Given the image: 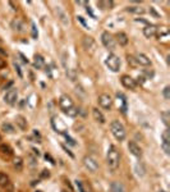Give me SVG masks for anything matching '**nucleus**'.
Instances as JSON below:
<instances>
[{
  "instance_id": "f257e3e1",
  "label": "nucleus",
  "mask_w": 170,
  "mask_h": 192,
  "mask_svg": "<svg viewBox=\"0 0 170 192\" xmlns=\"http://www.w3.org/2000/svg\"><path fill=\"white\" fill-rule=\"evenodd\" d=\"M106 163H108V167L111 172H114V170L118 169L119 163H120V154L115 145L109 146L108 152H106Z\"/></svg>"
},
{
  "instance_id": "f03ea898",
  "label": "nucleus",
  "mask_w": 170,
  "mask_h": 192,
  "mask_svg": "<svg viewBox=\"0 0 170 192\" xmlns=\"http://www.w3.org/2000/svg\"><path fill=\"white\" fill-rule=\"evenodd\" d=\"M110 131L113 133V136H114L118 141H124L125 137H127V131L124 126L119 122V120H113L110 123Z\"/></svg>"
},
{
  "instance_id": "7ed1b4c3",
  "label": "nucleus",
  "mask_w": 170,
  "mask_h": 192,
  "mask_svg": "<svg viewBox=\"0 0 170 192\" xmlns=\"http://www.w3.org/2000/svg\"><path fill=\"white\" fill-rule=\"evenodd\" d=\"M105 64L111 72H119L120 66H122V62H120V58L115 54H109L108 58L105 60Z\"/></svg>"
},
{
  "instance_id": "20e7f679",
  "label": "nucleus",
  "mask_w": 170,
  "mask_h": 192,
  "mask_svg": "<svg viewBox=\"0 0 170 192\" xmlns=\"http://www.w3.org/2000/svg\"><path fill=\"white\" fill-rule=\"evenodd\" d=\"M83 165L86 167V169H88L91 173H96L97 169H98V161L95 156L87 155L83 158Z\"/></svg>"
},
{
  "instance_id": "39448f33",
  "label": "nucleus",
  "mask_w": 170,
  "mask_h": 192,
  "mask_svg": "<svg viewBox=\"0 0 170 192\" xmlns=\"http://www.w3.org/2000/svg\"><path fill=\"white\" fill-rule=\"evenodd\" d=\"M97 101H98V105L105 110H110L111 106H113V99L108 94H101L100 96H98Z\"/></svg>"
},
{
  "instance_id": "423d86ee",
  "label": "nucleus",
  "mask_w": 170,
  "mask_h": 192,
  "mask_svg": "<svg viewBox=\"0 0 170 192\" xmlns=\"http://www.w3.org/2000/svg\"><path fill=\"white\" fill-rule=\"evenodd\" d=\"M17 99H18L17 88H9L8 91L5 92V95H4V101L8 105H14L17 103Z\"/></svg>"
},
{
  "instance_id": "0eeeda50",
  "label": "nucleus",
  "mask_w": 170,
  "mask_h": 192,
  "mask_svg": "<svg viewBox=\"0 0 170 192\" xmlns=\"http://www.w3.org/2000/svg\"><path fill=\"white\" fill-rule=\"evenodd\" d=\"M101 41H102L104 46L106 49H109V50H114V49H115V40L113 39V36H111L109 32H102Z\"/></svg>"
},
{
  "instance_id": "6e6552de",
  "label": "nucleus",
  "mask_w": 170,
  "mask_h": 192,
  "mask_svg": "<svg viewBox=\"0 0 170 192\" xmlns=\"http://www.w3.org/2000/svg\"><path fill=\"white\" fill-rule=\"evenodd\" d=\"M59 106H60V109L65 113L70 108H73L74 104H73V100L68 95H61L60 99H59Z\"/></svg>"
},
{
  "instance_id": "1a4fd4ad",
  "label": "nucleus",
  "mask_w": 170,
  "mask_h": 192,
  "mask_svg": "<svg viewBox=\"0 0 170 192\" xmlns=\"http://www.w3.org/2000/svg\"><path fill=\"white\" fill-rule=\"evenodd\" d=\"M161 147H162V150H164V152L166 155L170 154V134H169V131H164L162 132V136H161Z\"/></svg>"
},
{
  "instance_id": "9d476101",
  "label": "nucleus",
  "mask_w": 170,
  "mask_h": 192,
  "mask_svg": "<svg viewBox=\"0 0 170 192\" xmlns=\"http://www.w3.org/2000/svg\"><path fill=\"white\" fill-rule=\"evenodd\" d=\"M120 82H122V85L125 88H129V90H134L137 86L136 80H133L131 76H123L122 78H120Z\"/></svg>"
},
{
  "instance_id": "9b49d317",
  "label": "nucleus",
  "mask_w": 170,
  "mask_h": 192,
  "mask_svg": "<svg viewBox=\"0 0 170 192\" xmlns=\"http://www.w3.org/2000/svg\"><path fill=\"white\" fill-rule=\"evenodd\" d=\"M128 149H129V151L133 156H136V158H141L142 156V149L139 147L138 144H136L134 141H129L128 142Z\"/></svg>"
},
{
  "instance_id": "f8f14e48",
  "label": "nucleus",
  "mask_w": 170,
  "mask_h": 192,
  "mask_svg": "<svg viewBox=\"0 0 170 192\" xmlns=\"http://www.w3.org/2000/svg\"><path fill=\"white\" fill-rule=\"evenodd\" d=\"M143 35H145V37H147V39L155 37L157 35V27L153 26V24H147L143 28Z\"/></svg>"
},
{
  "instance_id": "ddd939ff",
  "label": "nucleus",
  "mask_w": 170,
  "mask_h": 192,
  "mask_svg": "<svg viewBox=\"0 0 170 192\" xmlns=\"http://www.w3.org/2000/svg\"><path fill=\"white\" fill-rule=\"evenodd\" d=\"M134 59H136V62H137V64H141V66H145V67H147V66H151V59L148 58V56L146 55V54H137L136 56H134Z\"/></svg>"
},
{
  "instance_id": "4468645a",
  "label": "nucleus",
  "mask_w": 170,
  "mask_h": 192,
  "mask_svg": "<svg viewBox=\"0 0 170 192\" xmlns=\"http://www.w3.org/2000/svg\"><path fill=\"white\" fill-rule=\"evenodd\" d=\"M110 192H127V190L122 182L114 181L110 183Z\"/></svg>"
},
{
  "instance_id": "2eb2a0df",
  "label": "nucleus",
  "mask_w": 170,
  "mask_h": 192,
  "mask_svg": "<svg viewBox=\"0 0 170 192\" xmlns=\"http://www.w3.org/2000/svg\"><path fill=\"white\" fill-rule=\"evenodd\" d=\"M92 115H94V119L96 120V122H98L100 124H104L106 120H105V117H104V114L102 113L98 110L97 108H94L92 109Z\"/></svg>"
},
{
  "instance_id": "dca6fc26",
  "label": "nucleus",
  "mask_w": 170,
  "mask_h": 192,
  "mask_svg": "<svg viewBox=\"0 0 170 192\" xmlns=\"http://www.w3.org/2000/svg\"><path fill=\"white\" fill-rule=\"evenodd\" d=\"M116 41L119 42V45L125 46L128 44V36H127L124 32H119V33H116Z\"/></svg>"
},
{
  "instance_id": "f3484780",
  "label": "nucleus",
  "mask_w": 170,
  "mask_h": 192,
  "mask_svg": "<svg viewBox=\"0 0 170 192\" xmlns=\"http://www.w3.org/2000/svg\"><path fill=\"white\" fill-rule=\"evenodd\" d=\"M16 120H17V124H18V127H19L22 131H24L26 128H27V120L24 119V117H22V115H18Z\"/></svg>"
},
{
  "instance_id": "a211bd4d",
  "label": "nucleus",
  "mask_w": 170,
  "mask_h": 192,
  "mask_svg": "<svg viewBox=\"0 0 170 192\" xmlns=\"http://www.w3.org/2000/svg\"><path fill=\"white\" fill-rule=\"evenodd\" d=\"M58 17H59V19L61 21L63 24H64V26H67V24L69 23V21H68V16H67V14H65L64 12H63L60 8H58Z\"/></svg>"
},
{
  "instance_id": "6ab92c4d",
  "label": "nucleus",
  "mask_w": 170,
  "mask_h": 192,
  "mask_svg": "<svg viewBox=\"0 0 170 192\" xmlns=\"http://www.w3.org/2000/svg\"><path fill=\"white\" fill-rule=\"evenodd\" d=\"M8 183H9V177L6 175L5 173L0 172V186L5 187V186H8Z\"/></svg>"
},
{
  "instance_id": "aec40b11",
  "label": "nucleus",
  "mask_w": 170,
  "mask_h": 192,
  "mask_svg": "<svg viewBox=\"0 0 170 192\" xmlns=\"http://www.w3.org/2000/svg\"><path fill=\"white\" fill-rule=\"evenodd\" d=\"M127 10L131 12V13H136V14H143L145 13V9L141 8V6H128Z\"/></svg>"
},
{
  "instance_id": "412c9836",
  "label": "nucleus",
  "mask_w": 170,
  "mask_h": 192,
  "mask_svg": "<svg viewBox=\"0 0 170 192\" xmlns=\"http://www.w3.org/2000/svg\"><path fill=\"white\" fill-rule=\"evenodd\" d=\"M35 67H36L37 69L44 67V59H42L41 55H36V56H35Z\"/></svg>"
},
{
  "instance_id": "4be33fe9",
  "label": "nucleus",
  "mask_w": 170,
  "mask_h": 192,
  "mask_svg": "<svg viewBox=\"0 0 170 192\" xmlns=\"http://www.w3.org/2000/svg\"><path fill=\"white\" fill-rule=\"evenodd\" d=\"M83 45H84V47H86L87 50H88L90 45H91V46H95V42H94V40H92L91 37H84V39H83Z\"/></svg>"
},
{
  "instance_id": "5701e85b",
  "label": "nucleus",
  "mask_w": 170,
  "mask_h": 192,
  "mask_svg": "<svg viewBox=\"0 0 170 192\" xmlns=\"http://www.w3.org/2000/svg\"><path fill=\"white\" fill-rule=\"evenodd\" d=\"M161 118H162V120H164V123H165V126H169V120H170V111H162L161 113Z\"/></svg>"
},
{
  "instance_id": "b1692460",
  "label": "nucleus",
  "mask_w": 170,
  "mask_h": 192,
  "mask_svg": "<svg viewBox=\"0 0 170 192\" xmlns=\"http://www.w3.org/2000/svg\"><path fill=\"white\" fill-rule=\"evenodd\" d=\"M65 114H67L68 117H72V118H73V117H76L77 114H78V109H77L76 106H73V108H70L69 110L65 111Z\"/></svg>"
},
{
  "instance_id": "393cba45",
  "label": "nucleus",
  "mask_w": 170,
  "mask_h": 192,
  "mask_svg": "<svg viewBox=\"0 0 170 192\" xmlns=\"http://www.w3.org/2000/svg\"><path fill=\"white\" fill-rule=\"evenodd\" d=\"M157 33H159V36H168L169 35V30H168V27H157Z\"/></svg>"
},
{
  "instance_id": "a878e982",
  "label": "nucleus",
  "mask_w": 170,
  "mask_h": 192,
  "mask_svg": "<svg viewBox=\"0 0 170 192\" xmlns=\"http://www.w3.org/2000/svg\"><path fill=\"white\" fill-rule=\"evenodd\" d=\"M3 130L5 132H8V133H13L14 132V127L12 124H9V123H4L3 124Z\"/></svg>"
},
{
  "instance_id": "bb28decb",
  "label": "nucleus",
  "mask_w": 170,
  "mask_h": 192,
  "mask_svg": "<svg viewBox=\"0 0 170 192\" xmlns=\"http://www.w3.org/2000/svg\"><path fill=\"white\" fill-rule=\"evenodd\" d=\"M162 95H164L166 100H169L170 99V86H165V88L162 90Z\"/></svg>"
},
{
  "instance_id": "cd10ccee",
  "label": "nucleus",
  "mask_w": 170,
  "mask_h": 192,
  "mask_svg": "<svg viewBox=\"0 0 170 192\" xmlns=\"http://www.w3.org/2000/svg\"><path fill=\"white\" fill-rule=\"evenodd\" d=\"M67 76L69 77L70 81H74V80H76V72H74L73 69H68V70H67Z\"/></svg>"
},
{
  "instance_id": "c85d7f7f",
  "label": "nucleus",
  "mask_w": 170,
  "mask_h": 192,
  "mask_svg": "<svg viewBox=\"0 0 170 192\" xmlns=\"http://www.w3.org/2000/svg\"><path fill=\"white\" fill-rule=\"evenodd\" d=\"M76 186H77V188H78V192H86V190H84V187H83L82 181L77 179V181H76Z\"/></svg>"
},
{
  "instance_id": "c756f323",
  "label": "nucleus",
  "mask_w": 170,
  "mask_h": 192,
  "mask_svg": "<svg viewBox=\"0 0 170 192\" xmlns=\"http://www.w3.org/2000/svg\"><path fill=\"white\" fill-rule=\"evenodd\" d=\"M0 150H2V152H4V154H12V150H10V147L9 146H6V145H2L0 146Z\"/></svg>"
},
{
  "instance_id": "7c9ffc66",
  "label": "nucleus",
  "mask_w": 170,
  "mask_h": 192,
  "mask_svg": "<svg viewBox=\"0 0 170 192\" xmlns=\"http://www.w3.org/2000/svg\"><path fill=\"white\" fill-rule=\"evenodd\" d=\"M14 68H16V70L18 72V76H19L20 78H22V77H23V73H22V70H20V67L18 66L17 63H14Z\"/></svg>"
},
{
  "instance_id": "2f4dec72",
  "label": "nucleus",
  "mask_w": 170,
  "mask_h": 192,
  "mask_svg": "<svg viewBox=\"0 0 170 192\" xmlns=\"http://www.w3.org/2000/svg\"><path fill=\"white\" fill-rule=\"evenodd\" d=\"M32 36L33 39H37V31H36V26L32 23Z\"/></svg>"
},
{
  "instance_id": "473e14b6",
  "label": "nucleus",
  "mask_w": 170,
  "mask_h": 192,
  "mask_svg": "<svg viewBox=\"0 0 170 192\" xmlns=\"http://www.w3.org/2000/svg\"><path fill=\"white\" fill-rule=\"evenodd\" d=\"M128 62H129V63H132L133 66H136V64H137L136 59H134V56H129V55H128Z\"/></svg>"
},
{
  "instance_id": "72a5a7b5",
  "label": "nucleus",
  "mask_w": 170,
  "mask_h": 192,
  "mask_svg": "<svg viewBox=\"0 0 170 192\" xmlns=\"http://www.w3.org/2000/svg\"><path fill=\"white\" fill-rule=\"evenodd\" d=\"M77 18H78V21H79V22H81V23H82V24H83L84 27H87V28H88V24H87L86 22H84V19H83V17H81V16H79V17H77Z\"/></svg>"
},
{
  "instance_id": "f704fd0d",
  "label": "nucleus",
  "mask_w": 170,
  "mask_h": 192,
  "mask_svg": "<svg viewBox=\"0 0 170 192\" xmlns=\"http://www.w3.org/2000/svg\"><path fill=\"white\" fill-rule=\"evenodd\" d=\"M87 13H90V14H91V17H92V18H95V14L92 13V10H91L90 6H87Z\"/></svg>"
},
{
  "instance_id": "c9c22d12",
  "label": "nucleus",
  "mask_w": 170,
  "mask_h": 192,
  "mask_svg": "<svg viewBox=\"0 0 170 192\" xmlns=\"http://www.w3.org/2000/svg\"><path fill=\"white\" fill-rule=\"evenodd\" d=\"M2 67H4V62H3L2 59H0V68H2Z\"/></svg>"
},
{
  "instance_id": "e433bc0d",
  "label": "nucleus",
  "mask_w": 170,
  "mask_h": 192,
  "mask_svg": "<svg viewBox=\"0 0 170 192\" xmlns=\"http://www.w3.org/2000/svg\"><path fill=\"white\" fill-rule=\"evenodd\" d=\"M61 192H69V191H67V190H61Z\"/></svg>"
}]
</instances>
